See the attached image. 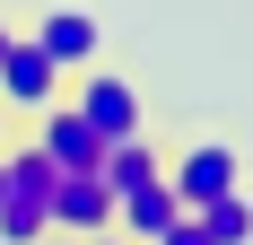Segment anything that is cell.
Masks as SVG:
<instances>
[{"instance_id": "cell-8", "label": "cell", "mask_w": 253, "mask_h": 245, "mask_svg": "<svg viewBox=\"0 0 253 245\" xmlns=\"http://www.w3.org/2000/svg\"><path fill=\"white\" fill-rule=\"evenodd\" d=\"M96 175H105V193L123 201V193H140V184H157V175H166V149L149 140V131H131V140H114L96 158Z\"/></svg>"}, {"instance_id": "cell-14", "label": "cell", "mask_w": 253, "mask_h": 245, "mask_svg": "<svg viewBox=\"0 0 253 245\" xmlns=\"http://www.w3.org/2000/svg\"><path fill=\"white\" fill-rule=\"evenodd\" d=\"M0 193H9V167H0Z\"/></svg>"}, {"instance_id": "cell-4", "label": "cell", "mask_w": 253, "mask_h": 245, "mask_svg": "<svg viewBox=\"0 0 253 245\" xmlns=\"http://www.w3.org/2000/svg\"><path fill=\"white\" fill-rule=\"evenodd\" d=\"M26 35L52 53V70H61V79H79V70H96V61H105V18H96V9H79V0L35 9V18H26Z\"/></svg>"}, {"instance_id": "cell-10", "label": "cell", "mask_w": 253, "mask_h": 245, "mask_svg": "<svg viewBox=\"0 0 253 245\" xmlns=\"http://www.w3.org/2000/svg\"><path fill=\"white\" fill-rule=\"evenodd\" d=\"M192 219L210 228V245H253V193H227L210 210H192Z\"/></svg>"}, {"instance_id": "cell-13", "label": "cell", "mask_w": 253, "mask_h": 245, "mask_svg": "<svg viewBox=\"0 0 253 245\" xmlns=\"http://www.w3.org/2000/svg\"><path fill=\"white\" fill-rule=\"evenodd\" d=\"M9 35H18V18H0V44H9Z\"/></svg>"}, {"instance_id": "cell-6", "label": "cell", "mask_w": 253, "mask_h": 245, "mask_svg": "<svg viewBox=\"0 0 253 245\" xmlns=\"http://www.w3.org/2000/svg\"><path fill=\"white\" fill-rule=\"evenodd\" d=\"M44 219H52V237H105L114 228V193H105V175H61L52 184V201H44Z\"/></svg>"}, {"instance_id": "cell-1", "label": "cell", "mask_w": 253, "mask_h": 245, "mask_svg": "<svg viewBox=\"0 0 253 245\" xmlns=\"http://www.w3.org/2000/svg\"><path fill=\"white\" fill-rule=\"evenodd\" d=\"M166 184H175V201H183V210H210V201L245 193V149H236V140H218V131H201V140L166 149Z\"/></svg>"}, {"instance_id": "cell-5", "label": "cell", "mask_w": 253, "mask_h": 245, "mask_svg": "<svg viewBox=\"0 0 253 245\" xmlns=\"http://www.w3.org/2000/svg\"><path fill=\"white\" fill-rule=\"evenodd\" d=\"M26 140L44 149L61 175H96V158H105V140L87 131V122H79V105H70V97H61V105H44V114L26 122Z\"/></svg>"}, {"instance_id": "cell-16", "label": "cell", "mask_w": 253, "mask_h": 245, "mask_svg": "<svg viewBox=\"0 0 253 245\" xmlns=\"http://www.w3.org/2000/svg\"><path fill=\"white\" fill-rule=\"evenodd\" d=\"M44 245H70V237H44Z\"/></svg>"}, {"instance_id": "cell-12", "label": "cell", "mask_w": 253, "mask_h": 245, "mask_svg": "<svg viewBox=\"0 0 253 245\" xmlns=\"http://www.w3.org/2000/svg\"><path fill=\"white\" fill-rule=\"evenodd\" d=\"M79 245H131V237H114V228H105V237H79Z\"/></svg>"}, {"instance_id": "cell-15", "label": "cell", "mask_w": 253, "mask_h": 245, "mask_svg": "<svg viewBox=\"0 0 253 245\" xmlns=\"http://www.w3.org/2000/svg\"><path fill=\"white\" fill-rule=\"evenodd\" d=\"M0 140H9V114H0Z\"/></svg>"}, {"instance_id": "cell-2", "label": "cell", "mask_w": 253, "mask_h": 245, "mask_svg": "<svg viewBox=\"0 0 253 245\" xmlns=\"http://www.w3.org/2000/svg\"><path fill=\"white\" fill-rule=\"evenodd\" d=\"M61 97H70V79L52 70V53L18 26V35L0 44V114H9V122H35L44 105H61Z\"/></svg>"}, {"instance_id": "cell-3", "label": "cell", "mask_w": 253, "mask_h": 245, "mask_svg": "<svg viewBox=\"0 0 253 245\" xmlns=\"http://www.w3.org/2000/svg\"><path fill=\"white\" fill-rule=\"evenodd\" d=\"M70 105H79V122H87V131H96L105 149H114V140H131V131H149V105H140V79L105 70V61L70 79Z\"/></svg>"}, {"instance_id": "cell-7", "label": "cell", "mask_w": 253, "mask_h": 245, "mask_svg": "<svg viewBox=\"0 0 253 245\" xmlns=\"http://www.w3.org/2000/svg\"><path fill=\"white\" fill-rule=\"evenodd\" d=\"M183 219V201H175V184L157 175V184H140V193H123L114 201V237H131V245H149V237H166V228Z\"/></svg>"}, {"instance_id": "cell-9", "label": "cell", "mask_w": 253, "mask_h": 245, "mask_svg": "<svg viewBox=\"0 0 253 245\" xmlns=\"http://www.w3.org/2000/svg\"><path fill=\"white\" fill-rule=\"evenodd\" d=\"M52 219H44V201L35 193H0V245H44Z\"/></svg>"}, {"instance_id": "cell-11", "label": "cell", "mask_w": 253, "mask_h": 245, "mask_svg": "<svg viewBox=\"0 0 253 245\" xmlns=\"http://www.w3.org/2000/svg\"><path fill=\"white\" fill-rule=\"evenodd\" d=\"M149 245H210V228H201V219H192V210H183V219H175V228H166V237H149Z\"/></svg>"}]
</instances>
